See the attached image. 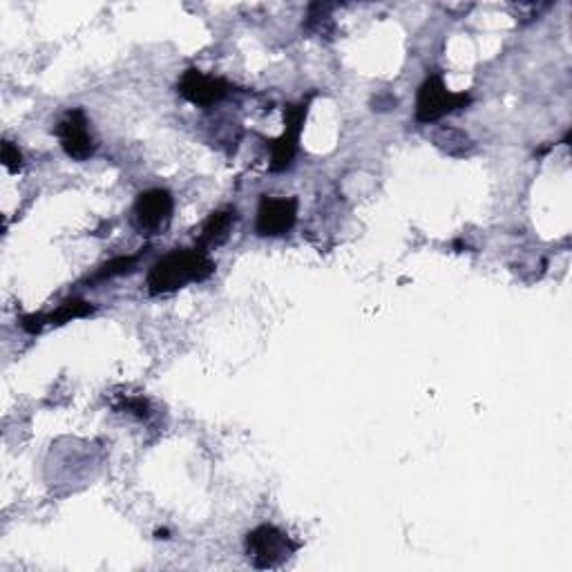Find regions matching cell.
I'll return each instance as SVG.
<instances>
[{
  "instance_id": "cell-3",
  "label": "cell",
  "mask_w": 572,
  "mask_h": 572,
  "mask_svg": "<svg viewBox=\"0 0 572 572\" xmlns=\"http://www.w3.org/2000/svg\"><path fill=\"white\" fill-rule=\"evenodd\" d=\"M472 97L465 92H450L441 74H432L421 83L416 94V121L436 123L447 114L470 106Z\"/></svg>"
},
{
  "instance_id": "cell-14",
  "label": "cell",
  "mask_w": 572,
  "mask_h": 572,
  "mask_svg": "<svg viewBox=\"0 0 572 572\" xmlns=\"http://www.w3.org/2000/svg\"><path fill=\"white\" fill-rule=\"evenodd\" d=\"M3 166L9 170V173H18V170L23 168V152L7 139L3 141Z\"/></svg>"
},
{
  "instance_id": "cell-10",
  "label": "cell",
  "mask_w": 572,
  "mask_h": 572,
  "mask_svg": "<svg viewBox=\"0 0 572 572\" xmlns=\"http://www.w3.org/2000/svg\"><path fill=\"white\" fill-rule=\"evenodd\" d=\"M434 146L441 148L445 155L450 157H470L474 152V141L470 139L467 132L459 128L443 126L434 132Z\"/></svg>"
},
{
  "instance_id": "cell-12",
  "label": "cell",
  "mask_w": 572,
  "mask_h": 572,
  "mask_svg": "<svg viewBox=\"0 0 572 572\" xmlns=\"http://www.w3.org/2000/svg\"><path fill=\"white\" fill-rule=\"evenodd\" d=\"M333 9V5H322V3H313L309 7V16L304 21V30L316 34V36H329L333 32V21L329 12Z\"/></svg>"
},
{
  "instance_id": "cell-16",
  "label": "cell",
  "mask_w": 572,
  "mask_h": 572,
  "mask_svg": "<svg viewBox=\"0 0 572 572\" xmlns=\"http://www.w3.org/2000/svg\"><path fill=\"white\" fill-rule=\"evenodd\" d=\"M157 539H168V532L166 530H157Z\"/></svg>"
},
{
  "instance_id": "cell-4",
  "label": "cell",
  "mask_w": 572,
  "mask_h": 572,
  "mask_svg": "<svg viewBox=\"0 0 572 572\" xmlns=\"http://www.w3.org/2000/svg\"><path fill=\"white\" fill-rule=\"evenodd\" d=\"M173 195L164 188H152L137 197L132 206V224L141 235H159L173 219Z\"/></svg>"
},
{
  "instance_id": "cell-7",
  "label": "cell",
  "mask_w": 572,
  "mask_h": 572,
  "mask_svg": "<svg viewBox=\"0 0 572 572\" xmlns=\"http://www.w3.org/2000/svg\"><path fill=\"white\" fill-rule=\"evenodd\" d=\"M56 137H59L65 155L74 161L90 159L97 150V143H94L88 130V119H85V112L81 108L65 112V117L56 126Z\"/></svg>"
},
{
  "instance_id": "cell-2",
  "label": "cell",
  "mask_w": 572,
  "mask_h": 572,
  "mask_svg": "<svg viewBox=\"0 0 572 572\" xmlns=\"http://www.w3.org/2000/svg\"><path fill=\"white\" fill-rule=\"evenodd\" d=\"M246 555L257 570H275L289 561L298 543H293L291 537L275 526H260L246 537Z\"/></svg>"
},
{
  "instance_id": "cell-6",
  "label": "cell",
  "mask_w": 572,
  "mask_h": 572,
  "mask_svg": "<svg viewBox=\"0 0 572 572\" xmlns=\"http://www.w3.org/2000/svg\"><path fill=\"white\" fill-rule=\"evenodd\" d=\"M298 219V199L264 195L257 206L255 231L262 237L286 235Z\"/></svg>"
},
{
  "instance_id": "cell-15",
  "label": "cell",
  "mask_w": 572,
  "mask_h": 572,
  "mask_svg": "<svg viewBox=\"0 0 572 572\" xmlns=\"http://www.w3.org/2000/svg\"><path fill=\"white\" fill-rule=\"evenodd\" d=\"M123 409L135 414L137 418H148V403L143 398H128L126 403H123Z\"/></svg>"
},
{
  "instance_id": "cell-5",
  "label": "cell",
  "mask_w": 572,
  "mask_h": 572,
  "mask_svg": "<svg viewBox=\"0 0 572 572\" xmlns=\"http://www.w3.org/2000/svg\"><path fill=\"white\" fill-rule=\"evenodd\" d=\"M309 103H298V106H286L284 110V132L280 139L271 141V170L273 173H284L293 166L295 152H298L300 132L307 119Z\"/></svg>"
},
{
  "instance_id": "cell-13",
  "label": "cell",
  "mask_w": 572,
  "mask_h": 572,
  "mask_svg": "<svg viewBox=\"0 0 572 572\" xmlns=\"http://www.w3.org/2000/svg\"><path fill=\"white\" fill-rule=\"evenodd\" d=\"M137 262H139V255H128V257H117V260L108 262L103 266L101 273H99V280H106V278H114V275H126L132 273L137 269Z\"/></svg>"
},
{
  "instance_id": "cell-9",
  "label": "cell",
  "mask_w": 572,
  "mask_h": 572,
  "mask_svg": "<svg viewBox=\"0 0 572 572\" xmlns=\"http://www.w3.org/2000/svg\"><path fill=\"white\" fill-rule=\"evenodd\" d=\"M235 222H237L235 208H222V211L211 213V217L204 222L202 231H199L197 249L208 253V249H217V246H222L228 237H231Z\"/></svg>"
},
{
  "instance_id": "cell-11",
  "label": "cell",
  "mask_w": 572,
  "mask_h": 572,
  "mask_svg": "<svg viewBox=\"0 0 572 572\" xmlns=\"http://www.w3.org/2000/svg\"><path fill=\"white\" fill-rule=\"evenodd\" d=\"M92 311H94V307H92L90 302H85V300H68V302H63L61 307L56 309L54 313H50V316H45V324H54V327H59V324L72 322L76 318L90 316Z\"/></svg>"
},
{
  "instance_id": "cell-8",
  "label": "cell",
  "mask_w": 572,
  "mask_h": 572,
  "mask_svg": "<svg viewBox=\"0 0 572 572\" xmlns=\"http://www.w3.org/2000/svg\"><path fill=\"white\" fill-rule=\"evenodd\" d=\"M177 90L181 97L193 103V106L211 108L226 97L228 83L222 79H215V76H206L204 72H199L195 68H190L179 79Z\"/></svg>"
},
{
  "instance_id": "cell-1",
  "label": "cell",
  "mask_w": 572,
  "mask_h": 572,
  "mask_svg": "<svg viewBox=\"0 0 572 572\" xmlns=\"http://www.w3.org/2000/svg\"><path fill=\"white\" fill-rule=\"evenodd\" d=\"M215 273V262L202 249H177L161 257L148 271V293L166 295L190 282H204Z\"/></svg>"
}]
</instances>
